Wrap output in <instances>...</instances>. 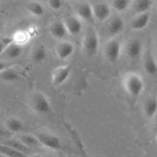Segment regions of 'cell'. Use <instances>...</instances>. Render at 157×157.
<instances>
[{"instance_id": "1", "label": "cell", "mask_w": 157, "mask_h": 157, "mask_svg": "<svg viewBox=\"0 0 157 157\" xmlns=\"http://www.w3.org/2000/svg\"><path fill=\"white\" fill-rule=\"evenodd\" d=\"M125 90L132 98H138L144 90V81L143 78L135 72H129L123 79Z\"/></svg>"}, {"instance_id": "2", "label": "cell", "mask_w": 157, "mask_h": 157, "mask_svg": "<svg viewBox=\"0 0 157 157\" xmlns=\"http://www.w3.org/2000/svg\"><path fill=\"white\" fill-rule=\"evenodd\" d=\"M84 52L89 56L96 55L99 48V37L93 26H89L86 30L83 41Z\"/></svg>"}, {"instance_id": "3", "label": "cell", "mask_w": 157, "mask_h": 157, "mask_svg": "<svg viewBox=\"0 0 157 157\" xmlns=\"http://www.w3.org/2000/svg\"><path fill=\"white\" fill-rule=\"evenodd\" d=\"M29 106L35 113L40 115L47 114L51 110L50 101L47 97L41 92H35L31 96Z\"/></svg>"}, {"instance_id": "4", "label": "cell", "mask_w": 157, "mask_h": 157, "mask_svg": "<svg viewBox=\"0 0 157 157\" xmlns=\"http://www.w3.org/2000/svg\"><path fill=\"white\" fill-rule=\"evenodd\" d=\"M105 56L110 63H116L122 53V43L116 38H112L106 43L104 49Z\"/></svg>"}, {"instance_id": "5", "label": "cell", "mask_w": 157, "mask_h": 157, "mask_svg": "<svg viewBox=\"0 0 157 157\" xmlns=\"http://www.w3.org/2000/svg\"><path fill=\"white\" fill-rule=\"evenodd\" d=\"M72 67L69 64L58 66L55 67L52 73V83L55 86H59L64 84L70 76Z\"/></svg>"}, {"instance_id": "6", "label": "cell", "mask_w": 157, "mask_h": 157, "mask_svg": "<svg viewBox=\"0 0 157 157\" xmlns=\"http://www.w3.org/2000/svg\"><path fill=\"white\" fill-rule=\"evenodd\" d=\"M37 136L42 146L51 150H60L62 147V143L59 138L55 135L49 133H38Z\"/></svg>"}, {"instance_id": "7", "label": "cell", "mask_w": 157, "mask_h": 157, "mask_svg": "<svg viewBox=\"0 0 157 157\" xmlns=\"http://www.w3.org/2000/svg\"><path fill=\"white\" fill-rule=\"evenodd\" d=\"M126 54L129 58L132 60H137L142 56L143 52V45L141 40L133 38L129 40V42L126 44Z\"/></svg>"}, {"instance_id": "8", "label": "cell", "mask_w": 157, "mask_h": 157, "mask_svg": "<svg viewBox=\"0 0 157 157\" xmlns=\"http://www.w3.org/2000/svg\"><path fill=\"white\" fill-rule=\"evenodd\" d=\"M64 21L65 25L67 29L68 35L76 36L79 35L83 31V23L81 19L77 16H69Z\"/></svg>"}, {"instance_id": "9", "label": "cell", "mask_w": 157, "mask_h": 157, "mask_svg": "<svg viewBox=\"0 0 157 157\" xmlns=\"http://www.w3.org/2000/svg\"><path fill=\"white\" fill-rule=\"evenodd\" d=\"M75 52V46L69 41H61L56 45V55L60 60L70 58Z\"/></svg>"}, {"instance_id": "10", "label": "cell", "mask_w": 157, "mask_h": 157, "mask_svg": "<svg viewBox=\"0 0 157 157\" xmlns=\"http://www.w3.org/2000/svg\"><path fill=\"white\" fill-rule=\"evenodd\" d=\"M143 68L149 75H157V61L150 50H147L143 56Z\"/></svg>"}, {"instance_id": "11", "label": "cell", "mask_w": 157, "mask_h": 157, "mask_svg": "<svg viewBox=\"0 0 157 157\" xmlns=\"http://www.w3.org/2000/svg\"><path fill=\"white\" fill-rule=\"evenodd\" d=\"M94 18L99 21H105L109 19L111 15V9L108 4L99 2L92 6Z\"/></svg>"}, {"instance_id": "12", "label": "cell", "mask_w": 157, "mask_h": 157, "mask_svg": "<svg viewBox=\"0 0 157 157\" xmlns=\"http://www.w3.org/2000/svg\"><path fill=\"white\" fill-rule=\"evenodd\" d=\"M125 29V21L119 16H114L108 23L107 30L109 34L112 36H116L123 32Z\"/></svg>"}, {"instance_id": "13", "label": "cell", "mask_w": 157, "mask_h": 157, "mask_svg": "<svg viewBox=\"0 0 157 157\" xmlns=\"http://www.w3.org/2000/svg\"><path fill=\"white\" fill-rule=\"evenodd\" d=\"M150 20V14L149 12L138 14L131 21V28L134 31H141L144 29L148 25Z\"/></svg>"}, {"instance_id": "14", "label": "cell", "mask_w": 157, "mask_h": 157, "mask_svg": "<svg viewBox=\"0 0 157 157\" xmlns=\"http://www.w3.org/2000/svg\"><path fill=\"white\" fill-rule=\"evenodd\" d=\"M22 46L21 44H18V43L12 41L7 46V48H6V50L4 51L2 55H3L6 59L14 60L19 58L22 54Z\"/></svg>"}, {"instance_id": "15", "label": "cell", "mask_w": 157, "mask_h": 157, "mask_svg": "<svg viewBox=\"0 0 157 157\" xmlns=\"http://www.w3.org/2000/svg\"><path fill=\"white\" fill-rule=\"evenodd\" d=\"M75 12L77 17H78L81 20L88 21H91L94 18L92 6L88 2L81 3L79 6H77Z\"/></svg>"}, {"instance_id": "16", "label": "cell", "mask_w": 157, "mask_h": 157, "mask_svg": "<svg viewBox=\"0 0 157 157\" xmlns=\"http://www.w3.org/2000/svg\"><path fill=\"white\" fill-rule=\"evenodd\" d=\"M49 32L51 35L56 39H62L68 35L67 29L64 21H55L52 22L49 28Z\"/></svg>"}, {"instance_id": "17", "label": "cell", "mask_w": 157, "mask_h": 157, "mask_svg": "<svg viewBox=\"0 0 157 157\" xmlns=\"http://www.w3.org/2000/svg\"><path fill=\"white\" fill-rule=\"evenodd\" d=\"M47 58V50L43 44L35 46L31 53V59L35 64L43 62Z\"/></svg>"}, {"instance_id": "18", "label": "cell", "mask_w": 157, "mask_h": 157, "mask_svg": "<svg viewBox=\"0 0 157 157\" xmlns=\"http://www.w3.org/2000/svg\"><path fill=\"white\" fill-rule=\"evenodd\" d=\"M144 114L148 119H152L157 114V99L150 98L145 102L143 106Z\"/></svg>"}, {"instance_id": "19", "label": "cell", "mask_w": 157, "mask_h": 157, "mask_svg": "<svg viewBox=\"0 0 157 157\" xmlns=\"http://www.w3.org/2000/svg\"><path fill=\"white\" fill-rule=\"evenodd\" d=\"M6 128L12 133H19L24 130V124L21 120L16 117H10L5 122Z\"/></svg>"}, {"instance_id": "20", "label": "cell", "mask_w": 157, "mask_h": 157, "mask_svg": "<svg viewBox=\"0 0 157 157\" xmlns=\"http://www.w3.org/2000/svg\"><path fill=\"white\" fill-rule=\"evenodd\" d=\"M0 154L5 157H29V156L9 147L4 144H0Z\"/></svg>"}, {"instance_id": "21", "label": "cell", "mask_w": 157, "mask_h": 157, "mask_svg": "<svg viewBox=\"0 0 157 157\" xmlns=\"http://www.w3.org/2000/svg\"><path fill=\"white\" fill-rule=\"evenodd\" d=\"M18 140L24 145H26V147L30 149L37 148V147H39L42 146L35 135L34 136V135L30 134H22L19 136Z\"/></svg>"}, {"instance_id": "22", "label": "cell", "mask_w": 157, "mask_h": 157, "mask_svg": "<svg viewBox=\"0 0 157 157\" xmlns=\"http://www.w3.org/2000/svg\"><path fill=\"white\" fill-rule=\"evenodd\" d=\"M152 6V0H135L133 3V9L138 14L148 12Z\"/></svg>"}, {"instance_id": "23", "label": "cell", "mask_w": 157, "mask_h": 157, "mask_svg": "<svg viewBox=\"0 0 157 157\" xmlns=\"http://www.w3.org/2000/svg\"><path fill=\"white\" fill-rule=\"evenodd\" d=\"M26 9L29 13L32 14L34 16L39 17L44 15L45 9L44 6L37 1H31L26 5Z\"/></svg>"}, {"instance_id": "24", "label": "cell", "mask_w": 157, "mask_h": 157, "mask_svg": "<svg viewBox=\"0 0 157 157\" xmlns=\"http://www.w3.org/2000/svg\"><path fill=\"white\" fill-rule=\"evenodd\" d=\"M0 78L6 82H13L19 80L21 78V75L13 68L9 67L0 73Z\"/></svg>"}, {"instance_id": "25", "label": "cell", "mask_w": 157, "mask_h": 157, "mask_svg": "<svg viewBox=\"0 0 157 157\" xmlns=\"http://www.w3.org/2000/svg\"><path fill=\"white\" fill-rule=\"evenodd\" d=\"M2 144H6V145L9 146V147H12V148L15 149V150L28 155V156H30L29 155V152H30V150L32 149L29 148L26 145H24L19 140H6L5 142H3Z\"/></svg>"}, {"instance_id": "26", "label": "cell", "mask_w": 157, "mask_h": 157, "mask_svg": "<svg viewBox=\"0 0 157 157\" xmlns=\"http://www.w3.org/2000/svg\"><path fill=\"white\" fill-rule=\"evenodd\" d=\"M130 0H112V6L118 12H123L129 8Z\"/></svg>"}, {"instance_id": "27", "label": "cell", "mask_w": 157, "mask_h": 157, "mask_svg": "<svg viewBox=\"0 0 157 157\" xmlns=\"http://www.w3.org/2000/svg\"><path fill=\"white\" fill-rule=\"evenodd\" d=\"M48 5L53 10H59L62 7V0H48Z\"/></svg>"}, {"instance_id": "28", "label": "cell", "mask_w": 157, "mask_h": 157, "mask_svg": "<svg viewBox=\"0 0 157 157\" xmlns=\"http://www.w3.org/2000/svg\"><path fill=\"white\" fill-rule=\"evenodd\" d=\"M12 41H13L12 38H4V39L0 40V55H2V53L4 52V51L6 50L7 46L9 45L11 42H12Z\"/></svg>"}, {"instance_id": "29", "label": "cell", "mask_w": 157, "mask_h": 157, "mask_svg": "<svg viewBox=\"0 0 157 157\" xmlns=\"http://www.w3.org/2000/svg\"><path fill=\"white\" fill-rule=\"evenodd\" d=\"M11 67H12V64L11 63L6 61H0V73Z\"/></svg>"}, {"instance_id": "30", "label": "cell", "mask_w": 157, "mask_h": 157, "mask_svg": "<svg viewBox=\"0 0 157 157\" xmlns=\"http://www.w3.org/2000/svg\"><path fill=\"white\" fill-rule=\"evenodd\" d=\"M2 26H3L2 21L1 18H0V31H1V30H2Z\"/></svg>"}, {"instance_id": "31", "label": "cell", "mask_w": 157, "mask_h": 157, "mask_svg": "<svg viewBox=\"0 0 157 157\" xmlns=\"http://www.w3.org/2000/svg\"><path fill=\"white\" fill-rule=\"evenodd\" d=\"M29 157H41V156L38 154H36V155L35 154V155H30Z\"/></svg>"}, {"instance_id": "32", "label": "cell", "mask_w": 157, "mask_h": 157, "mask_svg": "<svg viewBox=\"0 0 157 157\" xmlns=\"http://www.w3.org/2000/svg\"><path fill=\"white\" fill-rule=\"evenodd\" d=\"M41 157H55V156H51V155H46V156H41Z\"/></svg>"}, {"instance_id": "33", "label": "cell", "mask_w": 157, "mask_h": 157, "mask_svg": "<svg viewBox=\"0 0 157 157\" xmlns=\"http://www.w3.org/2000/svg\"><path fill=\"white\" fill-rule=\"evenodd\" d=\"M2 1H4V0H0V2H2Z\"/></svg>"}, {"instance_id": "34", "label": "cell", "mask_w": 157, "mask_h": 157, "mask_svg": "<svg viewBox=\"0 0 157 157\" xmlns=\"http://www.w3.org/2000/svg\"><path fill=\"white\" fill-rule=\"evenodd\" d=\"M156 123H157V117H156Z\"/></svg>"}, {"instance_id": "35", "label": "cell", "mask_w": 157, "mask_h": 157, "mask_svg": "<svg viewBox=\"0 0 157 157\" xmlns=\"http://www.w3.org/2000/svg\"><path fill=\"white\" fill-rule=\"evenodd\" d=\"M156 139H157V135H156Z\"/></svg>"}]
</instances>
